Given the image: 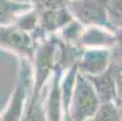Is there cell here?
<instances>
[{
	"label": "cell",
	"instance_id": "cell-17",
	"mask_svg": "<svg viewBox=\"0 0 122 121\" xmlns=\"http://www.w3.org/2000/svg\"><path fill=\"white\" fill-rule=\"evenodd\" d=\"M111 55L112 64L118 72H122V28L116 30V41L111 48Z\"/></svg>",
	"mask_w": 122,
	"mask_h": 121
},
{
	"label": "cell",
	"instance_id": "cell-14",
	"mask_svg": "<svg viewBox=\"0 0 122 121\" xmlns=\"http://www.w3.org/2000/svg\"><path fill=\"white\" fill-rule=\"evenodd\" d=\"M90 121H121L117 104L115 102L102 103L96 115Z\"/></svg>",
	"mask_w": 122,
	"mask_h": 121
},
{
	"label": "cell",
	"instance_id": "cell-9",
	"mask_svg": "<svg viewBox=\"0 0 122 121\" xmlns=\"http://www.w3.org/2000/svg\"><path fill=\"white\" fill-rule=\"evenodd\" d=\"M116 41V32L104 27H86L81 38V46L83 48H112Z\"/></svg>",
	"mask_w": 122,
	"mask_h": 121
},
{
	"label": "cell",
	"instance_id": "cell-2",
	"mask_svg": "<svg viewBox=\"0 0 122 121\" xmlns=\"http://www.w3.org/2000/svg\"><path fill=\"white\" fill-rule=\"evenodd\" d=\"M102 102L86 75L79 72L71 97L69 121H90L97 113Z\"/></svg>",
	"mask_w": 122,
	"mask_h": 121
},
{
	"label": "cell",
	"instance_id": "cell-13",
	"mask_svg": "<svg viewBox=\"0 0 122 121\" xmlns=\"http://www.w3.org/2000/svg\"><path fill=\"white\" fill-rule=\"evenodd\" d=\"M45 95L35 102H29L21 121H48L44 107Z\"/></svg>",
	"mask_w": 122,
	"mask_h": 121
},
{
	"label": "cell",
	"instance_id": "cell-5",
	"mask_svg": "<svg viewBox=\"0 0 122 121\" xmlns=\"http://www.w3.org/2000/svg\"><path fill=\"white\" fill-rule=\"evenodd\" d=\"M112 64L111 48L92 47L85 48L77 61L79 72L83 75H98L110 68Z\"/></svg>",
	"mask_w": 122,
	"mask_h": 121
},
{
	"label": "cell",
	"instance_id": "cell-10",
	"mask_svg": "<svg viewBox=\"0 0 122 121\" xmlns=\"http://www.w3.org/2000/svg\"><path fill=\"white\" fill-rule=\"evenodd\" d=\"M31 9L30 4L16 3L13 0H0V26L13 24L21 13Z\"/></svg>",
	"mask_w": 122,
	"mask_h": 121
},
{
	"label": "cell",
	"instance_id": "cell-21",
	"mask_svg": "<svg viewBox=\"0 0 122 121\" xmlns=\"http://www.w3.org/2000/svg\"><path fill=\"white\" fill-rule=\"evenodd\" d=\"M0 121H3V119H1V115H0Z\"/></svg>",
	"mask_w": 122,
	"mask_h": 121
},
{
	"label": "cell",
	"instance_id": "cell-8",
	"mask_svg": "<svg viewBox=\"0 0 122 121\" xmlns=\"http://www.w3.org/2000/svg\"><path fill=\"white\" fill-rule=\"evenodd\" d=\"M120 72L117 68L111 64L109 69H107L104 73L98 75H90L87 76L92 82L93 87L100 99L102 103L108 102H117V89H116V80L117 74Z\"/></svg>",
	"mask_w": 122,
	"mask_h": 121
},
{
	"label": "cell",
	"instance_id": "cell-15",
	"mask_svg": "<svg viewBox=\"0 0 122 121\" xmlns=\"http://www.w3.org/2000/svg\"><path fill=\"white\" fill-rule=\"evenodd\" d=\"M109 20L115 30L122 28V0H107Z\"/></svg>",
	"mask_w": 122,
	"mask_h": 121
},
{
	"label": "cell",
	"instance_id": "cell-6",
	"mask_svg": "<svg viewBox=\"0 0 122 121\" xmlns=\"http://www.w3.org/2000/svg\"><path fill=\"white\" fill-rule=\"evenodd\" d=\"M40 17V27L38 33L34 35L38 42L46 39L50 35H55L61 32L62 28H64L69 22L74 20V16L71 15L68 6L48 10L44 12H39Z\"/></svg>",
	"mask_w": 122,
	"mask_h": 121
},
{
	"label": "cell",
	"instance_id": "cell-22",
	"mask_svg": "<svg viewBox=\"0 0 122 121\" xmlns=\"http://www.w3.org/2000/svg\"><path fill=\"white\" fill-rule=\"evenodd\" d=\"M69 1H74V0H69Z\"/></svg>",
	"mask_w": 122,
	"mask_h": 121
},
{
	"label": "cell",
	"instance_id": "cell-12",
	"mask_svg": "<svg viewBox=\"0 0 122 121\" xmlns=\"http://www.w3.org/2000/svg\"><path fill=\"white\" fill-rule=\"evenodd\" d=\"M13 24H16L21 30H23L25 33H29L30 35L34 38V35L38 33L39 27H40L39 12L31 7L28 11L21 13L18 17H17V20L15 21Z\"/></svg>",
	"mask_w": 122,
	"mask_h": 121
},
{
	"label": "cell",
	"instance_id": "cell-16",
	"mask_svg": "<svg viewBox=\"0 0 122 121\" xmlns=\"http://www.w3.org/2000/svg\"><path fill=\"white\" fill-rule=\"evenodd\" d=\"M30 5L38 12H44L63 6H68L69 0H29Z\"/></svg>",
	"mask_w": 122,
	"mask_h": 121
},
{
	"label": "cell",
	"instance_id": "cell-4",
	"mask_svg": "<svg viewBox=\"0 0 122 121\" xmlns=\"http://www.w3.org/2000/svg\"><path fill=\"white\" fill-rule=\"evenodd\" d=\"M38 44L29 33L21 30L16 24L0 26V48L12 52L20 58L33 62Z\"/></svg>",
	"mask_w": 122,
	"mask_h": 121
},
{
	"label": "cell",
	"instance_id": "cell-3",
	"mask_svg": "<svg viewBox=\"0 0 122 121\" xmlns=\"http://www.w3.org/2000/svg\"><path fill=\"white\" fill-rule=\"evenodd\" d=\"M68 7L85 27H104L116 32L109 20L107 0H74L68 3Z\"/></svg>",
	"mask_w": 122,
	"mask_h": 121
},
{
	"label": "cell",
	"instance_id": "cell-7",
	"mask_svg": "<svg viewBox=\"0 0 122 121\" xmlns=\"http://www.w3.org/2000/svg\"><path fill=\"white\" fill-rule=\"evenodd\" d=\"M66 70L62 65H58L53 75L51 76L47 93L44 98V107L48 121H64L63 100H62V76Z\"/></svg>",
	"mask_w": 122,
	"mask_h": 121
},
{
	"label": "cell",
	"instance_id": "cell-20",
	"mask_svg": "<svg viewBox=\"0 0 122 121\" xmlns=\"http://www.w3.org/2000/svg\"><path fill=\"white\" fill-rule=\"evenodd\" d=\"M13 1H16V3H23V4H30L29 0H13Z\"/></svg>",
	"mask_w": 122,
	"mask_h": 121
},
{
	"label": "cell",
	"instance_id": "cell-1",
	"mask_svg": "<svg viewBox=\"0 0 122 121\" xmlns=\"http://www.w3.org/2000/svg\"><path fill=\"white\" fill-rule=\"evenodd\" d=\"M33 90V62L20 58V68L9 103L1 114L3 121H21Z\"/></svg>",
	"mask_w": 122,
	"mask_h": 121
},
{
	"label": "cell",
	"instance_id": "cell-19",
	"mask_svg": "<svg viewBox=\"0 0 122 121\" xmlns=\"http://www.w3.org/2000/svg\"><path fill=\"white\" fill-rule=\"evenodd\" d=\"M116 104L118 107V111H120V116H121V121H122V102H117Z\"/></svg>",
	"mask_w": 122,
	"mask_h": 121
},
{
	"label": "cell",
	"instance_id": "cell-18",
	"mask_svg": "<svg viewBox=\"0 0 122 121\" xmlns=\"http://www.w3.org/2000/svg\"><path fill=\"white\" fill-rule=\"evenodd\" d=\"M116 89H117V102H122V72H120L117 74Z\"/></svg>",
	"mask_w": 122,
	"mask_h": 121
},
{
	"label": "cell",
	"instance_id": "cell-11",
	"mask_svg": "<svg viewBox=\"0 0 122 121\" xmlns=\"http://www.w3.org/2000/svg\"><path fill=\"white\" fill-rule=\"evenodd\" d=\"M85 28L86 27L82 23H80L79 21H76L74 18L71 22H69L64 28H62L61 32L57 34V35L61 38L62 41H64L68 45L82 47L81 46V38H82Z\"/></svg>",
	"mask_w": 122,
	"mask_h": 121
}]
</instances>
